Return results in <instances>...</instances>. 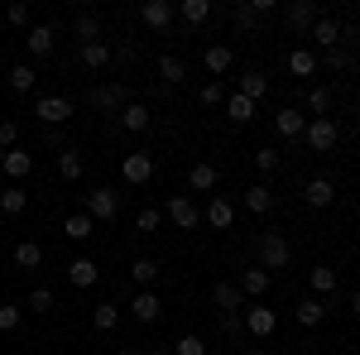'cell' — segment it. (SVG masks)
<instances>
[{"label": "cell", "instance_id": "ab89813d", "mask_svg": "<svg viewBox=\"0 0 360 355\" xmlns=\"http://www.w3.org/2000/svg\"><path fill=\"white\" fill-rule=\"evenodd\" d=\"M130 278H135L139 288L159 283V259H149V254H144V259H135V264H130Z\"/></svg>", "mask_w": 360, "mask_h": 355}, {"label": "cell", "instance_id": "d6a6232c", "mask_svg": "<svg viewBox=\"0 0 360 355\" xmlns=\"http://www.w3.org/2000/svg\"><path fill=\"white\" fill-rule=\"evenodd\" d=\"M236 91H240L245 101H259V96L269 91V77H264L259 67H250V72H240V86H236Z\"/></svg>", "mask_w": 360, "mask_h": 355}, {"label": "cell", "instance_id": "9a60e30c", "mask_svg": "<svg viewBox=\"0 0 360 355\" xmlns=\"http://www.w3.org/2000/svg\"><path fill=\"white\" fill-rule=\"evenodd\" d=\"M307 39H312V44H317V49H322V53H327V49H341V25H336V20H327V15H322V20H317V25L307 29Z\"/></svg>", "mask_w": 360, "mask_h": 355}, {"label": "cell", "instance_id": "4dcf8cb0", "mask_svg": "<svg viewBox=\"0 0 360 355\" xmlns=\"http://www.w3.org/2000/svg\"><path fill=\"white\" fill-rule=\"evenodd\" d=\"M245 207L255 212V217H269V212H274V192H269V183H255V188H245Z\"/></svg>", "mask_w": 360, "mask_h": 355}, {"label": "cell", "instance_id": "7c38bea8", "mask_svg": "<svg viewBox=\"0 0 360 355\" xmlns=\"http://www.w3.org/2000/svg\"><path fill=\"white\" fill-rule=\"evenodd\" d=\"M274 130L283 139H303V130H307V115L298 106H283V110H274Z\"/></svg>", "mask_w": 360, "mask_h": 355}, {"label": "cell", "instance_id": "f907efd6", "mask_svg": "<svg viewBox=\"0 0 360 355\" xmlns=\"http://www.w3.org/2000/svg\"><path fill=\"white\" fill-rule=\"evenodd\" d=\"M226 101V82H207L202 86V106H221Z\"/></svg>", "mask_w": 360, "mask_h": 355}, {"label": "cell", "instance_id": "f1b7e54d", "mask_svg": "<svg viewBox=\"0 0 360 355\" xmlns=\"http://www.w3.org/2000/svg\"><path fill=\"white\" fill-rule=\"evenodd\" d=\"M212 302H217L221 312H240V307H245V293H240V283H217V288H212Z\"/></svg>", "mask_w": 360, "mask_h": 355}, {"label": "cell", "instance_id": "c3c4849f", "mask_svg": "<svg viewBox=\"0 0 360 355\" xmlns=\"http://www.w3.org/2000/svg\"><path fill=\"white\" fill-rule=\"evenodd\" d=\"M346 63H351V49H327L322 53V67H332V72H341Z\"/></svg>", "mask_w": 360, "mask_h": 355}, {"label": "cell", "instance_id": "3957f363", "mask_svg": "<svg viewBox=\"0 0 360 355\" xmlns=\"http://www.w3.org/2000/svg\"><path fill=\"white\" fill-rule=\"evenodd\" d=\"M82 212L91 221H115V217H120V192H115V188H91Z\"/></svg>", "mask_w": 360, "mask_h": 355}, {"label": "cell", "instance_id": "5b68a950", "mask_svg": "<svg viewBox=\"0 0 360 355\" xmlns=\"http://www.w3.org/2000/svg\"><path fill=\"white\" fill-rule=\"evenodd\" d=\"M283 20H288L293 34H307V29L322 20V5H317V0H288V5H283Z\"/></svg>", "mask_w": 360, "mask_h": 355}, {"label": "cell", "instance_id": "f6af8a7d", "mask_svg": "<svg viewBox=\"0 0 360 355\" xmlns=\"http://www.w3.org/2000/svg\"><path fill=\"white\" fill-rule=\"evenodd\" d=\"M173 355H207V341L202 336H178L173 341Z\"/></svg>", "mask_w": 360, "mask_h": 355}, {"label": "cell", "instance_id": "4fadbf2b", "mask_svg": "<svg viewBox=\"0 0 360 355\" xmlns=\"http://www.w3.org/2000/svg\"><path fill=\"white\" fill-rule=\"evenodd\" d=\"M245 331L250 336H274L278 331V312L274 307H245Z\"/></svg>", "mask_w": 360, "mask_h": 355}, {"label": "cell", "instance_id": "7a4b0ae2", "mask_svg": "<svg viewBox=\"0 0 360 355\" xmlns=\"http://www.w3.org/2000/svg\"><path fill=\"white\" fill-rule=\"evenodd\" d=\"M288 259H293L288 240H283L278 231H264V235H259V269L278 273V269H288Z\"/></svg>", "mask_w": 360, "mask_h": 355}, {"label": "cell", "instance_id": "f35d334b", "mask_svg": "<svg viewBox=\"0 0 360 355\" xmlns=\"http://www.w3.org/2000/svg\"><path fill=\"white\" fill-rule=\"evenodd\" d=\"M34 82H39V72H34L29 63H15V67H10V91L25 96V91H34Z\"/></svg>", "mask_w": 360, "mask_h": 355}, {"label": "cell", "instance_id": "91938a15", "mask_svg": "<svg viewBox=\"0 0 360 355\" xmlns=\"http://www.w3.org/2000/svg\"><path fill=\"white\" fill-rule=\"evenodd\" d=\"M0 168H5V149H0Z\"/></svg>", "mask_w": 360, "mask_h": 355}, {"label": "cell", "instance_id": "680465c9", "mask_svg": "<svg viewBox=\"0 0 360 355\" xmlns=\"http://www.w3.org/2000/svg\"><path fill=\"white\" fill-rule=\"evenodd\" d=\"M115 355H139V351H115Z\"/></svg>", "mask_w": 360, "mask_h": 355}, {"label": "cell", "instance_id": "6f0895ef", "mask_svg": "<svg viewBox=\"0 0 360 355\" xmlns=\"http://www.w3.org/2000/svg\"><path fill=\"white\" fill-rule=\"evenodd\" d=\"M149 355H173V351H164V346H154V351H149Z\"/></svg>", "mask_w": 360, "mask_h": 355}, {"label": "cell", "instance_id": "1f68e13d", "mask_svg": "<svg viewBox=\"0 0 360 355\" xmlns=\"http://www.w3.org/2000/svg\"><path fill=\"white\" fill-rule=\"evenodd\" d=\"M240 293H245V298H259V293H269V269L250 264V269L240 273Z\"/></svg>", "mask_w": 360, "mask_h": 355}, {"label": "cell", "instance_id": "d6986e66", "mask_svg": "<svg viewBox=\"0 0 360 355\" xmlns=\"http://www.w3.org/2000/svg\"><path fill=\"white\" fill-rule=\"evenodd\" d=\"M0 173H5L10 183L29 178V173H34V154H29V149H10V154H5V168H0Z\"/></svg>", "mask_w": 360, "mask_h": 355}, {"label": "cell", "instance_id": "816d5d0a", "mask_svg": "<svg viewBox=\"0 0 360 355\" xmlns=\"http://www.w3.org/2000/svg\"><path fill=\"white\" fill-rule=\"evenodd\" d=\"M255 168H259V173H274V168H278V149H269V144H264V149L255 154Z\"/></svg>", "mask_w": 360, "mask_h": 355}, {"label": "cell", "instance_id": "83f0119b", "mask_svg": "<svg viewBox=\"0 0 360 355\" xmlns=\"http://www.w3.org/2000/svg\"><path fill=\"white\" fill-rule=\"evenodd\" d=\"M72 34H77V44H101V20L82 10V15H72Z\"/></svg>", "mask_w": 360, "mask_h": 355}, {"label": "cell", "instance_id": "681fc988", "mask_svg": "<svg viewBox=\"0 0 360 355\" xmlns=\"http://www.w3.org/2000/svg\"><path fill=\"white\" fill-rule=\"evenodd\" d=\"M39 144H44V149H68V135H63V125H49V130L39 135Z\"/></svg>", "mask_w": 360, "mask_h": 355}, {"label": "cell", "instance_id": "d4e9b609", "mask_svg": "<svg viewBox=\"0 0 360 355\" xmlns=\"http://www.w3.org/2000/svg\"><path fill=\"white\" fill-rule=\"evenodd\" d=\"M303 197H307V207H332V202H336V188H332V178H307Z\"/></svg>", "mask_w": 360, "mask_h": 355}, {"label": "cell", "instance_id": "603a6c76", "mask_svg": "<svg viewBox=\"0 0 360 355\" xmlns=\"http://www.w3.org/2000/svg\"><path fill=\"white\" fill-rule=\"evenodd\" d=\"M63 235H68V240H77V245H82V240H91V235H96V221L86 217V212H72V217L63 221Z\"/></svg>", "mask_w": 360, "mask_h": 355}, {"label": "cell", "instance_id": "277c9868", "mask_svg": "<svg viewBox=\"0 0 360 355\" xmlns=\"http://www.w3.org/2000/svg\"><path fill=\"white\" fill-rule=\"evenodd\" d=\"M130 101H135V96H130V86H125V82H101V86H91V106L111 110V115H120Z\"/></svg>", "mask_w": 360, "mask_h": 355}, {"label": "cell", "instance_id": "52a82bcc", "mask_svg": "<svg viewBox=\"0 0 360 355\" xmlns=\"http://www.w3.org/2000/svg\"><path fill=\"white\" fill-rule=\"evenodd\" d=\"M34 115H39L44 125H68V120L77 115V106H72L68 96H39V106H34Z\"/></svg>", "mask_w": 360, "mask_h": 355}, {"label": "cell", "instance_id": "7402d4cb", "mask_svg": "<svg viewBox=\"0 0 360 355\" xmlns=\"http://www.w3.org/2000/svg\"><path fill=\"white\" fill-rule=\"evenodd\" d=\"M82 173H86V159L77 154V149H72V144H68V149L58 154V178H63V183H77Z\"/></svg>", "mask_w": 360, "mask_h": 355}, {"label": "cell", "instance_id": "60d3db41", "mask_svg": "<svg viewBox=\"0 0 360 355\" xmlns=\"http://www.w3.org/2000/svg\"><path fill=\"white\" fill-rule=\"evenodd\" d=\"M332 86H312V91H307V110H312V120H317V115H327V110H332Z\"/></svg>", "mask_w": 360, "mask_h": 355}, {"label": "cell", "instance_id": "bcb514c9", "mask_svg": "<svg viewBox=\"0 0 360 355\" xmlns=\"http://www.w3.org/2000/svg\"><path fill=\"white\" fill-rule=\"evenodd\" d=\"M29 312H39V317L53 312V288H34V293H29Z\"/></svg>", "mask_w": 360, "mask_h": 355}, {"label": "cell", "instance_id": "44dd1931", "mask_svg": "<svg viewBox=\"0 0 360 355\" xmlns=\"http://www.w3.org/2000/svg\"><path fill=\"white\" fill-rule=\"evenodd\" d=\"M202 63H207V72L226 77V72H231V63H236V49H231V44H212V49L202 53Z\"/></svg>", "mask_w": 360, "mask_h": 355}, {"label": "cell", "instance_id": "ac0fdd59", "mask_svg": "<svg viewBox=\"0 0 360 355\" xmlns=\"http://www.w3.org/2000/svg\"><path fill=\"white\" fill-rule=\"evenodd\" d=\"M120 125H125V130H135V135H144V130L154 125V110L144 106V101H130V106L120 110Z\"/></svg>", "mask_w": 360, "mask_h": 355}, {"label": "cell", "instance_id": "11a10c76", "mask_svg": "<svg viewBox=\"0 0 360 355\" xmlns=\"http://www.w3.org/2000/svg\"><path fill=\"white\" fill-rule=\"evenodd\" d=\"M351 312H356V317H360V288H356V293H351Z\"/></svg>", "mask_w": 360, "mask_h": 355}, {"label": "cell", "instance_id": "7dc6e473", "mask_svg": "<svg viewBox=\"0 0 360 355\" xmlns=\"http://www.w3.org/2000/svg\"><path fill=\"white\" fill-rule=\"evenodd\" d=\"M0 149H5V154L20 149V125H15V120H0Z\"/></svg>", "mask_w": 360, "mask_h": 355}, {"label": "cell", "instance_id": "ba28073f", "mask_svg": "<svg viewBox=\"0 0 360 355\" xmlns=\"http://www.w3.org/2000/svg\"><path fill=\"white\" fill-rule=\"evenodd\" d=\"M120 173H125V183H130V188H139V183H149V178H154V154H144V149H135V154H125V164H120Z\"/></svg>", "mask_w": 360, "mask_h": 355}, {"label": "cell", "instance_id": "f5cc1de1", "mask_svg": "<svg viewBox=\"0 0 360 355\" xmlns=\"http://www.w3.org/2000/svg\"><path fill=\"white\" fill-rule=\"evenodd\" d=\"M5 20H10L15 29H20V25H29V5H10V10H5Z\"/></svg>", "mask_w": 360, "mask_h": 355}, {"label": "cell", "instance_id": "484cf974", "mask_svg": "<svg viewBox=\"0 0 360 355\" xmlns=\"http://www.w3.org/2000/svg\"><path fill=\"white\" fill-rule=\"evenodd\" d=\"M77 63H82L86 72H101V67L111 63V44H82V49H77Z\"/></svg>", "mask_w": 360, "mask_h": 355}, {"label": "cell", "instance_id": "9c48e42d", "mask_svg": "<svg viewBox=\"0 0 360 355\" xmlns=\"http://www.w3.org/2000/svg\"><path fill=\"white\" fill-rule=\"evenodd\" d=\"M139 20H144L149 29H159V34H164V29L178 20V10H173V0H144V5H139Z\"/></svg>", "mask_w": 360, "mask_h": 355}, {"label": "cell", "instance_id": "b9f144b4", "mask_svg": "<svg viewBox=\"0 0 360 355\" xmlns=\"http://www.w3.org/2000/svg\"><path fill=\"white\" fill-rule=\"evenodd\" d=\"M231 120H236V125H250V120H255V101H245V96H240V91H231Z\"/></svg>", "mask_w": 360, "mask_h": 355}, {"label": "cell", "instance_id": "2e32d148", "mask_svg": "<svg viewBox=\"0 0 360 355\" xmlns=\"http://www.w3.org/2000/svg\"><path fill=\"white\" fill-rule=\"evenodd\" d=\"M96 278H101V269H96V259H86V254H77V259L68 264V283H72V288H91Z\"/></svg>", "mask_w": 360, "mask_h": 355}, {"label": "cell", "instance_id": "4316f807", "mask_svg": "<svg viewBox=\"0 0 360 355\" xmlns=\"http://www.w3.org/2000/svg\"><path fill=\"white\" fill-rule=\"evenodd\" d=\"M317 67H322V58L312 53V49H293L288 53V72L293 77H317Z\"/></svg>", "mask_w": 360, "mask_h": 355}, {"label": "cell", "instance_id": "f546056e", "mask_svg": "<svg viewBox=\"0 0 360 355\" xmlns=\"http://www.w3.org/2000/svg\"><path fill=\"white\" fill-rule=\"evenodd\" d=\"M25 207H29V192L20 188V183L0 188V212H5V217H25Z\"/></svg>", "mask_w": 360, "mask_h": 355}, {"label": "cell", "instance_id": "cb8c5ba5", "mask_svg": "<svg viewBox=\"0 0 360 355\" xmlns=\"http://www.w3.org/2000/svg\"><path fill=\"white\" fill-rule=\"evenodd\" d=\"M307 288H312L317 298L336 293V269H332V264H312V269H307Z\"/></svg>", "mask_w": 360, "mask_h": 355}, {"label": "cell", "instance_id": "74e56055", "mask_svg": "<svg viewBox=\"0 0 360 355\" xmlns=\"http://www.w3.org/2000/svg\"><path fill=\"white\" fill-rule=\"evenodd\" d=\"M15 264H20V269H39V264H44V245H39V240H20V245H15Z\"/></svg>", "mask_w": 360, "mask_h": 355}, {"label": "cell", "instance_id": "e575fe53", "mask_svg": "<svg viewBox=\"0 0 360 355\" xmlns=\"http://www.w3.org/2000/svg\"><path fill=\"white\" fill-rule=\"evenodd\" d=\"M217 188V168L212 164H193L188 168V192H212Z\"/></svg>", "mask_w": 360, "mask_h": 355}, {"label": "cell", "instance_id": "ffe728a7", "mask_svg": "<svg viewBox=\"0 0 360 355\" xmlns=\"http://www.w3.org/2000/svg\"><path fill=\"white\" fill-rule=\"evenodd\" d=\"M154 72H159V82H164V86H178L183 77H188V63H183L178 53H164L159 63H154Z\"/></svg>", "mask_w": 360, "mask_h": 355}, {"label": "cell", "instance_id": "30bf717a", "mask_svg": "<svg viewBox=\"0 0 360 355\" xmlns=\"http://www.w3.org/2000/svg\"><path fill=\"white\" fill-rule=\"evenodd\" d=\"M202 221H207L212 231H231V226H236V207H231V197H221V192H217V197L207 202Z\"/></svg>", "mask_w": 360, "mask_h": 355}, {"label": "cell", "instance_id": "8992f818", "mask_svg": "<svg viewBox=\"0 0 360 355\" xmlns=\"http://www.w3.org/2000/svg\"><path fill=\"white\" fill-rule=\"evenodd\" d=\"M168 221H173L178 231H197V226H202V212H197V202L188 192H178V197H168Z\"/></svg>", "mask_w": 360, "mask_h": 355}, {"label": "cell", "instance_id": "6da1fadb", "mask_svg": "<svg viewBox=\"0 0 360 355\" xmlns=\"http://www.w3.org/2000/svg\"><path fill=\"white\" fill-rule=\"evenodd\" d=\"M303 139H307V149H312V154H332L336 139H341V125H336L332 115H317V120H307Z\"/></svg>", "mask_w": 360, "mask_h": 355}, {"label": "cell", "instance_id": "d590c367", "mask_svg": "<svg viewBox=\"0 0 360 355\" xmlns=\"http://www.w3.org/2000/svg\"><path fill=\"white\" fill-rule=\"evenodd\" d=\"M91 327L96 331H115L120 327V307H115V302H96V307H91Z\"/></svg>", "mask_w": 360, "mask_h": 355}, {"label": "cell", "instance_id": "e0dca14e", "mask_svg": "<svg viewBox=\"0 0 360 355\" xmlns=\"http://www.w3.org/2000/svg\"><path fill=\"white\" fill-rule=\"evenodd\" d=\"M173 10H178V20H183L188 29H197V25H207V20H212V0H178Z\"/></svg>", "mask_w": 360, "mask_h": 355}, {"label": "cell", "instance_id": "8d00e7d4", "mask_svg": "<svg viewBox=\"0 0 360 355\" xmlns=\"http://www.w3.org/2000/svg\"><path fill=\"white\" fill-rule=\"evenodd\" d=\"M231 20H236V29H245V34H259V15H255L250 0H236L231 5Z\"/></svg>", "mask_w": 360, "mask_h": 355}, {"label": "cell", "instance_id": "9f6ffc18", "mask_svg": "<svg viewBox=\"0 0 360 355\" xmlns=\"http://www.w3.org/2000/svg\"><path fill=\"white\" fill-rule=\"evenodd\" d=\"M245 355H269V351H259V346H245Z\"/></svg>", "mask_w": 360, "mask_h": 355}, {"label": "cell", "instance_id": "7bdbcfd3", "mask_svg": "<svg viewBox=\"0 0 360 355\" xmlns=\"http://www.w3.org/2000/svg\"><path fill=\"white\" fill-rule=\"evenodd\" d=\"M159 226H164V212H159V207H144V212L135 217V231H139V235H154Z\"/></svg>", "mask_w": 360, "mask_h": 355}, {"label": "cell", "instance_id": "5bb4252c", "mask_svg": "<svg viewBox=\"0 0 360 355\" xmlns=\"http://www.w3.org/2000/svg\"><path fill=\"white\" fill-rule=\"evenodd\" d=\"M293 322H298V327H322V322H327V302L322 298H303L298 302V307H293Z\"/></svg>", "mask_w": 360, "mask_h": 355}, {"label": "cell", "instance_id": "836d02e7", "mask_svg": "<svg viewBox=\"0 0 360 355\" xmlns=\"http://www.w3.org/2000/svg\"><path fill=\"white\" fill-rule=\"evenodd\" d=\"M25 44H29V53H34V58H49V53H53V25H34Z\"/></svg>", "mask_w": 360, "mask_h": 355}, {"label": "cell", "instance_id": "8fae6325", "mask_svg": "<svg viewBox=\"0 0 360 355\" xmlns=\"http://www.w3.org/2000/svg\"><path fill=\"white\" fill-rule=\"evenodd\" d=\"M130 317H135V322H144V327H154V322L164 317V302H159V293H149V288H144V293H135V302H130Z\"/></svg>", "mask_w": 360, "mask_h": 355}, {"label": "cell", "instance_id": "ee69618b", "mask_svg": "<svg viewBox=\"0 0 360 355\" xmlns=\"http://www.w3.org/2000/svg\"><path fill=\"white\" fill-rule=\"evenodd\" d=\"M25 322V307H15V302H0V331H15Z\"/></svg>", "mask_w": 360, "mask_h": 355}, {"label": "cell", "instance_id": "db71d44e", "mask_svg": "<svg viewBox=\"0 0 360 355\" xmlns=\"http://www.w3.org/2000/svg\"><path fill=\"white\" fill-rule=\"evenodd\" d=\"M221 331H226V336H236V331H240V312H221Z\"/></svg>", "mask_w": 360, "mask_h": 355}]
</instances>
